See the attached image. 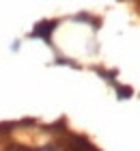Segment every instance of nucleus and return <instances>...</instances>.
I'll return each mask as SVG.
<instances>
[{"label": "nucleus", "instance_id": "nucleus-5", "mask_svg": "<svg viewBox=\"0 0 140 151\" xmlns=\"http://www.w3.org/2000/svg\"><path fill=\"white\" fill-rule=\"evenodd\" d=\"M13 129V123H0V134H6Z\"/></svg>", "mask_w": 140, "mask_h": 151}, {"label": "nucleus", "instance_id": "nucleus-3", "mask_svg": "<svg viewBox=\"0 0 140 151\" xmlns=\"http://www.w3.org/2000/svg\"><path fill=\"white\" fill-rule=\"evenodd\" d=\"M116 93H118V97H121V99H127V97H131V95H134V91H131L129 86H118Z\"/></svg>", "mask_w": 140, "mask_h": 151}, {"label": "nucleus", "instance_id": "nucleus-1", "mask_svg": "<svg viewBox=\"0 0 140 151\" xmlns=\"http://www.w3.org/2000/svg\"><path fill=\"white\" fill-rule=\"evenodd\" d=\"M56 24H58V22H54V19H50V22H39L37 28L32 30V35H34V37H43V39L47 41V39H50V35H52V30L56 28Z\"/></svg>", "mask_w": 140, "mask_h": 151}, {"label": "nucleus", "instance_id": "nucleus-2", "mask_svg": "<svg viewBox=\"0 0 140 151\" xmlns=\"http://www.w3.org/2000/svg\"><path fill=\"white\" fill-rule=\"evenodd\" d=\"M67 151H97L86 138H80V136H75V138L71 140V147H69Z\"/></svg>", "mask_w": 140, "mask_h": 151}, {"label": "nucleus", "instance_id": "nucleus-4", "mask_svg": "<svg viewBox=\"0 0 140 151\" xmlns=\"http://www.w3.org/2000/svg\"><path fill=\"white\" fill-rule=\"evenodd\" d=\"M9 151H34V149L24 147V145H9Z\"/></svg>", "mask_w": 140, "mask_h": 151}, {"label": "nucleus", "instance_id": "nucleus-6", "mask_svg": "<svg viewBox=\"0 0 140 151\" xmlns=\"http://www.w3.org/2000/svg\"><path fill=\"white\" fill-rule=\"evenodd\" d=\"M138 6H140V2H138Z\"/></svg>", "mask_w": 140, "mask_h": 151}]
</instances>
